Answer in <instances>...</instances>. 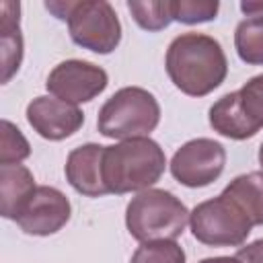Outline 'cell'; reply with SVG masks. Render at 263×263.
<instances>
[{
    "label": "cell",
    "mask_w": 263,
    "mask_h": 263,
    "mask_svg": "<svg viewBox=\"0 0 263 263\" xmlns=\"http://www.w3.org/2000/svg\"><path fill=\"white\" fill-rule=\"evenodd\" d=\"M173 84L189 95L203 97L218 88L228 72V62L222 45L203 33H183L175 37L164 60Z\"/></svg>",
    "instance_id": "cell-1"
},
{
    "label": "cell",
    "mask_w": 263,
    "mask_h": 263,
    "mask_svg": "<svg viewBox=\"0 0 263 263\" xmlns=\"http://www.w3.org/2000/svg\"><path fill=\"white\" fill-rule=\"evenodd\" d=\"M164 166V150L150 138H132L105 146L103 179L109 193L146 191L162 177Z\"/></svg>",
    "instance_id": "cell-2"
},
{
    "label": "cell",
    "mask_w": 263,
    "mask_h": 263,
    "mask_svg": "<svg viewBox=\"0 0 263 263\" xmlns=\"http://www.w3.org/2000/svg\"><path fill=\"white\" fill-rule=\"evenodd\" d=\"M189 222L185 203L164 189L140 191L125 210V226L140 242L175 240Z\"/></svg>",
    "instance_id": "cell-3"
},
{
    "label": "cell",
    "mask_w": 263,
    "mask_h": 263,
    "mask_svg": "<svg viewBox=\"0 0 263 263\" xmlns=\"http://www.w3.org/2000/svg\"><path fill=\"white\" fill-rule=\"evenodd\" d=\"M45 8L68 23L72 41L84 49L111 53L121 41V23L113 6L105 0L45 2Z\"/></svg>",
    "instance_id": "cell-4"
},
{
    "label": "cell",
    "mask_w": 263,
    "mask_h": 263,
    "mask_svg": "<svg viewBox=\"0 0 263 263\" xmlns=\"http://www.w3.org/2000/svg\"><path fill=\"white\" fill-rule=\"evenodd\" d=\"M160 121V105L152 92L140 86L119 88L99 111L97 127L105 138H148Z\"/></svg>",
    "instance_id": "cell-5"
},
{
    "label": "cell",
    "mask_w": 263,
    "mask_h": 263,
    "mask_svg": "<svg viewBox=\"0 0 263 263\" xmlns=\"http://www.w3.org/2000/svg\"><path fill=\"white\" fill-rule=\"evenodd\" d=\"M193 236L210 247H238L251 234V220L224 193L201 201L189 214Z\"/></svg>",
    "instance_id": "cell-6"
},
{
    "label": "cell",
    "mask_w": 263,
    "mask_h": 263,
    "mask_svg": "<svg viewBox=\"0 0 263 263\" xmlns=\"http://www.w3.org/2000/svg\"><path fill=\"white\" fill-rule=\"evenodd\" d=\"M226 162V150L220 142L197 138L185 142L171 160L173 177L185 187H205L214 183Z\"/></svg>",
    "instance_id": "cell-7"
},
{
    "label": "cell",
    "mask_w": 263,
    "mask_h": 263,
    "mask_svg": "<svg viewBox=\"0 0 263 263\" xmlns=\"http://www.w3.org/2000/svg\"><path fill=\"white\" fill-rule=\"evenodd\" d=\"M107 82V72L101 66L84 60H66L49 72L45 86L55 99L78 105L101 95Z\"/></svg>",
    "instance_id": "cell-8"
},
{
    "label": "cell",
    "mask_w": 263,
    "mask_h": 263,
    "mask_svg": "<svg viewBox=\"0 0 263 263\" xmlns=\"http://www.w3.org/2000/svg\"><path fill=\"white\" fill-rule=\"evenodd\" d=\"M70 214H72V208L68 197L55 187L41 185L35 189L31 201L14 222L27 234L49 236L66 226V222L70 220Z\"/></svg>",
    "instance_id": "cell-9"
},
{
    "label": "cell",
    "mask_w": 263,
    "mask_h": 263,
    "mask_svg": "<svg viewBox=\"0 0 263 263\" xmlns=\"http://www.w3.org/2000/svg\"><path fill=\"white\" fill-rule=\"evenodd\" d=\"M29 125L45 140H64L76 134L84 123V113L62 99L37 97L27 105Z\"/></svg>",
    "instance_id": "cell-10"
},
{
    "label": "cell",
    "mask_w": 263,
    "mask_h": 263,
    "mask_svg": "<svg viewBox=\"0 0 263 263\" xmlns=\"http://www.w3.org/2000/svg\"><path fill=\"white\" fill-rule=\"evenodd\" d=\"M103 154L105 146L84 144L74 148L66 160V179L82 195L101 197L107 191L103 179Z\"/></svg>",
    "instance_id": "cell-11"
},
{
    "label": "cell",
    "mask_w": 263,
    "mask_h": 263,
    "mask_svg": "<svg viewBox=\"0 0 263 263\" xmlns=\"http://www.w3.org/2000/svg\"><path fill=\"white\" fill-rule=\"evenodd\" d=\"M35 179L23 164L0 166V214L8 220H16L35 193Z\"/></svg>",
    "instance_id": "cell-12"
},
{
    "label": "cell",
    "mask_w": 263,
    "mask_h": 263,
    "mask_svg": "<svg viewBox=\"0 0 263 263\" xmlns=\"http://www.w3.org/2000/svg\"><path fill=\"white\" fill-rule=\"evenodd\" d=\"M210 125L214 127V132L230 140H247L259 132V127L245 113L238 90L220 97L210 107Z\"/></svg>",
    "instance_id": "cell-13"
},
{
    "label": "cell",
    "mask_w": 263,
    "mask_h": 263,
    "mask_svg": "<svg viewBox=\"0 0 263 263\" xmlns=\"http://www.w3.org/2000/svg\"><path fill=\"white\" fill-rule=\"evenodd\" d=\"M18 2L0 4V45H2V82H8L23 60V35L18 27Z\"/></svg>",
    "instance_id": "cell-14"
},
{
    "label": "cell",
    "mask_w": 263,
    "mask_h": 263,
    "mask_svg": "<svg viewBox=\"0 0 263 263\" xmlns=\"http://www.w3.org/2000/svg\"><path fill=\"white\" fill-rule=\"evenodd\" d=\"M251 220V224H263V173H247L232 179L224 191Z\"/></svg>",
    "instance_id": "cell-15"
},
{
    "label": "cell",
    "mask_w": 263,
    "mask_h": 263,
    "mask_svg": "<svg viewBox=\"0 0 263 263\" xmlns=\"http://www.w3.org/2000/svg\"><path fill=\"white\" fill-rule=\"evenodd\" d=\"M234 47L242 62L261 66L263 64V14L247 16L234 31Z\"/></svg>",
    "instance_id": "cell-16"
},
{
    "label": "cell",
    "mask_w": 263,
    "mask_h": 263,
    "mask_svg": "<svg viewBox=\"0 0 263 263\" xmlns=\"http://www.w3.org/2000/svg\"><path fill=\"white\" fill-rule=\"evenodd\" d=\"M127 8L134 16V21L146 29V31H160L171 25V0H158V2H127Z\"/></svg>",
    "instance_id": "cell-17"
},
{
    "label": "cell",
    "mask_w": 263,
    "mask_h": 263,
    "mask_svg": "<svg viewBox=\"0 0 263 263\" xmlns=\"http://www.w3.org/2000/svg\"><path fill=\"white\" fill-rule=\"evenodd\" d=\"M129 263H185V251L175 240L142 242Z\"/></svg>",
    "instance_id": "cell-18"
},
{
    "label": "cell",
    "mask_w": 263,
    "mask_h": 263,
    "mask_svg": "<svg viewBox=\"0 0 263 263\" xmlns=\"http://www.w3.org/2000/svg\"><path fill=\"white\" fill-rule=\"evenodd\" d=\"M218 0H171V14L173 21L195 25L208 23L218 14Z\"/></svg>",
    "instance_id": "cell-19"
},
{
    "label": "cell",
    "mask_w": 263,
    "mask_h": 263,
    "mask_svg": "<svg viewBox=\"0 0 263 263\" xmlns=\"http://www.w3.org/2000/svg\"><path fill=\"white\" fill-rule=\"evenodd\" d=\"M31 154V146L27 138L21 134L16 125L10 121H2V140H0V166L2 164H18Z\"/></svg>",
    "instance_id": "cell-20"
},
{
    "label": "cell",
    "mask_w": 263,
    "mask_h": 263,
    "mask_svg": "<svg viewBox=\"0 0 263 263\" xmlns=\"http://www.w3.org/2000/svg\"><path fill=\"white\" fill-rule=\"evenodd\" d=\"M240 105L249 119L261 129L263 127V74L253 76L245 86L238 90Z\"/></svg>",
    "instance_id": "cell-21"
},
{
    "label": "cell",
    "mask_w": 263,
    "mask_h": 263,
    "mask_svg": "<svg viewBox=\"0 0 263 263\" xmlns=\"http://www.w3.org/2000/svg\"><path fill=\"white\" fill-rule=\"evenodd\" d=\"M234 257L238 263H263V238H259L247 247H240Z\"/></svg>",
    "instance_id": "cell-22"
},
{
    "label": "cell",
    "mask_w": 263,
    "mask_h": 263,
    "mask_svg": "<svg viewBox=\"0 0 263 263\" xmlns=\"http://www.w3.org/2000/svg\"><path fill=\"white\" fill-rule=\"evenodd\" d=\"M240 10L249 16L253 14H263V2H242L240 4Z\"/></svg>",
    "instance_id": "cell-23"
},
{
    "label": "cell",
    "mask_w": 263,
    "mask_h": 263,
    "mask_svg": "<svg viewBox=\"0 0 263 263\" xmlns=\"http://www.w3.org/2000/svg\"><path fill=\"white\" fill-rule=\"evenodd\" d=\"M199 263H238V261H236V257H210Z\"/></svg>",
    "instance_id": "cell-24"
},
{
    "label": "cell",
    "mask_w": 263,
    "mask_h": 263,
    "mask_svg": "<svg viewBox=\"0 0 263 263\" xmlns=\"http://www.w3.org/2000/svg\"><path fill=\"white\" fill-rule=\"evenodd\" d=\"M259 164H261V168H263V144H261V148H259Z\"/></svg>",
    "instance_id": "cell-25"
}]
</instances>
